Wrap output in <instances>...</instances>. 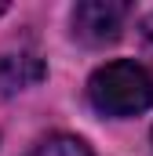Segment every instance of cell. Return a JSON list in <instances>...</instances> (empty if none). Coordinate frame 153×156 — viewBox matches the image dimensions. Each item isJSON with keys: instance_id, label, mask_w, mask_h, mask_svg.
<instances>
[{"instance_id": "1", "label": "cell", "mask_w": 153, "mask_h": 156, "mask_svg": "<svg viewBox=\"0 0 153 156\" xmlns=\"http://www.w3.org/2000/svg\"><path fill=\"white\" fill-rule=\"evenodd\" d=\"M88 98L102 116H135L153 105V76L139 62L117 58L91 73Z\"/></svg>"}, {"instance_id": "2", "label": "cell", "mask_w": 153, "mask_h": 156, "mask_svg": "<svg viewBox=\"0 0 153 156\" xmlns=\"http://www.w3.org/2000/svg\"><path fill=\"white\" fill-rule=\"evenodd\" d=\"M131 4L124 0H84L73 7V37L88 47H106L120 37Z\"/></svg>"}, {"instance_id": "3", "label": "cell", "mask_w": 153, "mask_h": 156, "mask_svg": "<svg viewBox=\"0 0 153 156\" xmlns=\"http://www.w3.org/2000/svg\"><path fill=\"white\" fill-rule=\"evenodd\" d=\"M44 62H40L37 55H29V51H18V55H4L0 58V87L7 91V94H15V91H26V87H33L44 80Z\"/></svg>"}, {"instance_id": "4", "label": "cell", "mask_w": 153, "mask_h": 156, "mask_svg": "<svg viewBox=\"0 0 153 156\" xmlns=\"http://www.w3.org/2000/svg\"><path fill=\"white\" fill-rule=\"evenodd\" d=\"M29 156H91V149H88L80 138H73V134H51V138H44Z\"/></svg>"}, {"instance_id": "5", "label": "cell", "mask_w": 153, "mask_h": 156, "mask_svg": "<svg viewBox=\"0 0 153 156\" xmlns=\"http://www.w3.org/2000/svg\"><path fill=\"white\" fill-rule=\"evenodd\" d=\"M139 29H142V37H146V40L153 44V15H146V18L139 22Z\"/></svg>"}, {"instance_id": "6", "label": "cell", "mask_w": 153, "mask_h": 156, "mask_svg": "<svg viewBox=\"0 0 153 156\" xmlns=\"http://www.w3.org/2000/svg\"><path fill=\"white\" fill-rule=\"evenodd\" d=\"M4 11H7V0H0V15H4Z\"/></svg>"}]
</instances>
